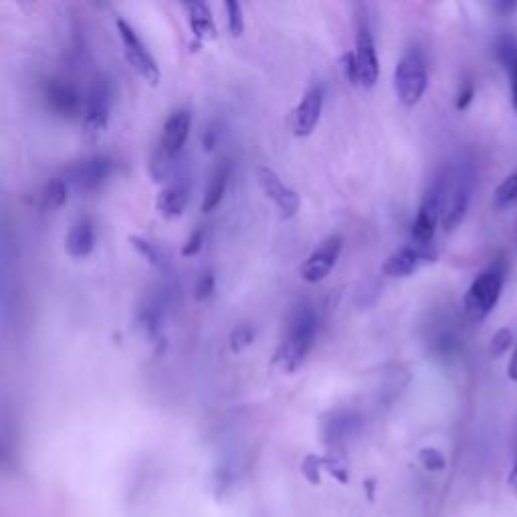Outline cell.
I'll use <instances>...</instances> for the list:
<instances>
[{"instance_id": "1", "label": "cell", "mask_w": 517, "mask_h": 517, "mask_svg": "<svg viewBox=\"0 0 517 517\" xmlns=\"http://www.w3.org/2000/svg\"><path fill=\"white\" fill-rule=\"evenodd\" d=\"M316 330L318 320L314 309L309 307V303L299 305L291 316L285 340L277 352V364H281L285 372H295L305 362L309 350L314 346Z\"/></svg>"}, {"instance_id": "12", "label": "cell", "mask_w": 517, "mask_h": 517, "mask_svg": "<svg viewBox=\"0 0 517 517\" xmlns=\"http://www.w3.org/2000/svg\"><path fill=\"white\" fill-rule=\"evenodd\" d=\"M114 164L108 158H91V160H83L79 162L73 170H71V182L81 188V190H93L97 188L103 180H106L112 172Z\"/></svg>"}, {"instance_id": "5", "label": "cell", "mask_w": 517, "mask_h": 517, "mask_svg": "<svg viewBox=\"0 0 517 517\" xmlns=\"http://www.w3.org/2000/svg\"><path fill=\"white\" fill-rule=\"evenodd\" d=\"M110 85L106 79H95L89 99L87 110L83 116V134L89 142H97L108 130L110 122Z\"/></svg>"}, {"instance_id": "29", "label": "cell", "mask_w": 517, "mask_h": 517, "mask_svg": "<svg viewBox=\"0 0 517 517\" xmlns=\"http://www.w3.org/2000/svg\"><path fill=\"white\" fill-rule=\"evenodd\" d=\"M324 467V459H318V457H307L303 461V473L312 479L314 483H318V477H320V469Z\"/></svg>"}, {"instance_id": "20", "label": "cell", "mask_w": 517, "mask_h": 517, "mask_svg": "<svg viewBox=\"0 0 517 517\" xmlns=\"http://www.w3.org/2000/svg\"><path fill=\"white\" fill-rule=\"evenodd\" d=\"M517 204V172L509 174L493 192V206L497 211H507Z\"/></svg>"}, {"instance_id": "26", "label": "cell", "mask_w": 517, "mask_h": 517, "mask_svg": "<svg viewBox=\"0 0 517 517\" xmlns=\"http://www.w3.org/2000/svg\"><path fill=\"white\" fill-rule=\"evenodd\" d=\"M202 243H204V229L198 227L188 235L186 243L182 245V257H194L202 249Z\"/></svg>"}, {"instance_id": "16", "label": "cell", "mask_w": 517, "mask_h": 517, "mask_svg": "<svg viewBox=\"0 0 517 517\" xmlns=\"http://www.w3.org/2000/svg\"><path fill=\"white\" fill-rule=\"evenodd\" d=\"M229 164L223 162L217 166V170L213 172L209 184H206L204 190V198H202V211L204 213H211L215 211L217 206L221 204V200L225 198V190H227V182H229Z\"/></svg>"}, {"instance_id": "22", "label": "cell", "mask_w": 517, "mask_h": 517, "mask_svg": "<svg viewBox=\"0 0 517 517\" xmlns=\"http://www.w3.org/2000/svg\"><path fill=\"white\" fill-rule=\"evenodd\" d=\"M511 344H513V334H511V330L501 328L499 332H495L493 338H491V342H489V354H491V358H501V356L511 348Z\"/></svg>"}, {"instance_id": "14", "label": "cell", "mask_w": 517, "mask_h": 517, "mask_svg": "<svg viewBox=\"0 0 517 517\" xmlns=\"http://www.w3.org/2000/svg\"><path fill=\"white\" fill-rule=\"evenodd\" d=\"M188 202V188L184 182H174L170 186H166L164 190H160L158 198H156V209L162 217L166 219H176L184 213Z\"/></svg>"}, {"instance_id": "25", "label": "cell", "mask_w": 517, "mask_h": 517, "mask_svg": "<svg viewBox=\"0 0 517 517\" xmlns=\"http://www.w3.org/2000/svg\"><path fill=\"white\" fill-rule=\"evenodd\" d=\"M215 291V275L213 273H204L200 275V279L196 281V287H194V297L196 301H204L209 299Z\"/></svg>"}, {"instance_id": "6", "label": "cell", "mask_w": 517, "mask_h": 517, "mask_svg": "<svg viewBox=\"0 0 517 517\" xmlns=\"http://www.w3.org/2000/svg\"><path fill=\"white\" fill-rule=\"evenodd\" d=\"M118 25V33H120V39L124 43V53H126V59L128 63L152 85H158L160 81V69L156 65V59L150 55V51L146 49V45L142 43V39L138 37V33L134 31V27L124 21V19H118L116 21Z\"/></svg>"}, {"instance_id": "21", "label": "cell", "mask_w": 517, "mask_h": 517, "mask_svg": "<svg viewBox=\"0 0 517 517\" xmlns=\"http://www.w3.org/2000/svg\"><path fill=\"white\" fill-rule=\"evenodd\" d=\"M130 243H132V247H134L148 263H152L154 267H158V269H166V267H168L166 253H164L162 247H158L156 243H152V241H148V239H142V237H138V235H132V237H130Z\"/></svg>"}, {"instance_id": "11", "label": "cell", "mask_w": 517, "mask_h": 517, "mask_svg": "<svg viewBox=\"0 0 517 517\" xmlns=\"http://www.w3.org/2000/svg\"><path fill=\"white\" fill-rule=\"evenodd\" d=\"M190 124H192V116H190V110L186 108H180V110H174L166 124H164V132H162V140H160V150L170 156V158H176L180 154V150L184 148L186 140H188V134H190Z\"/></svg>"}, {"instance_id": "3", "label": "cell", "mask_w": 517, "mask_h": 517, "mask_svg": "<svg viewBox=\"0 0 517 517\" xmlns=\"http://www.w3.org/2000/svg\"><path fill=\"white\" fill-rule=\"evenodd\" d=\"M356 49L344 55V69L348 79L354 85H362L366 89L374 87L380 77V61L376 51V41L372 29L366 21L360 19L356 29Z\"/></svg>"}, {"instance_id": "28", "label": "cell", "mask_w": 517, "mask_h": 517, "mask_svg": "<svg viewBox=\"0 0 517 517\" xmlns=\"http://www.w3.org/2000/svg\"><path fill=\"white\" fill-rule=\"evenodd\" d=\"M473 97H475V85H473V83H465V85L461 87L459 95H457V103H455V108H457L459 112L467 110V108L471 106Z\"/></svg>"}, {"instance_id": "32", "label": "cell", "mask_w": 517, "mask_h": 517, "mask_svg": "<svg viewBox=\"0 0 517 517\" xmlns=\"http://www.w3.org/2000/svg\"><path fill=\"white\" fill-rule=\"evenodd\" d=\"M509 485H511V489H513L515 495H517V461H515V465H513V469H511V473H509Z\"/></svg>"}, {"instance_id": "9", "label": "cell", "mask_w": 517, "mask_h": 517, "mask_svg": "<svg viewBox=\"0 0 517 517\" xmlns=\"http://www.w3.org/2000/svg\"><path fill=\"white\" fill-rule=\"evenodd\" d=\"M322 108H324V89L320 85L309 87L291 116V132L299 138L312 134L320 122Z\"/></svg>"}, {"instance_id": "15", "label": "cell", "mask_w": 517, "mask_h": 517, "mask_svg": "<svg viewBox=\"0 0 517 517\" xmlns=\"http://www.w3.org/2000/svg\"><path fill=\"white\" fill-rule=\"evenodd\" d=\"M93 243H95V237H93V227L89 221H77L69 235H67V241H65V247H67V253L75 259H83L87 257L91 251H93Z\"/></svg>"}, {"instance_id": "24", "label": "cell", "mask_w": 517, "mask_h": 517, "mask_svg": "<svg viewBox=\"0 0 517 517\" xmlns=\"http://www.w3.org/2000/svg\"><path fill=\"white\" fill-rule=\"evenodd\" d=\"M225 11H227V17H229V29L235 37H241L243 31H245V21H243V9L239 3H227L225 5Z\"/></svg>"}, {"instance_id": "18", "label": "cell", "mask_w": 517, "mask_h": 517, "mask_svg": "<svg viewBox=\"0 0 517 517\" xmlns=\"http://www.w3.org/2000/svg\"><path fill=\"white\" fill-rule=\"evenodd\" d=\"M186 13H188V21H190V29L198 39L211 41L217 37V27L213 23L211 11L204 3H188L184 5Z\"/></svg>"}, {"instance_id": "17", "label": "cell", "mask_w": 517, "mask_h": 517, "mask_svg": "<svg viewBox=\"0 0 517 517\" xmlns=\"http://www.w3.org/2000/svg\"><path fill=\"white\" fill-rule=\"evenodd\" d=\"M47 101L55 112H59L63 116L75 114L79 108V97H77L75 89L61 81H51L47 85Z\"/></svg>"}, {"instance_id": "19", "label": "cell", "mask_w": 517, "mask_h": 517, "mask_svg": "<svg viewBox=\"0 0 517 517\" xmlns=\"http://www.w3.org/2000/svg\"><path fill=\"white\" fill-rule=\"evenodd\" d=\"M67 202V180L63 178H53L51 182L45 184L41 190V209L43 211H55L59 206Z\"/></svg>"}, {"instance_id": "30", "label": "cell", "mask_w": 517, "mask_h": 517, "mask_svg": "<svg viewBox=\"0 0 517 517\" xmlns=\"http://www.w3.org/2000/svg\"><path fill=\"white\" fill-rule=\"evenodd\" d=\"M217 138H219V130H215V128L206 130L204 132V150H213L217 144Z\"/></svg>"}, {"instance_id": "13", "label": "cell", "mask_w": 517, "mask_h": 517, "mask_svg": "<svg viewBox=\"0 0 517 517\" xmlns=\"http://www.w3.org/2000/svg\"><path fill=\"white\" fill-rule=\"evenodd\" d=\"M493 51L501 67L505 69L509 77V89H511V99L513 108L517 110V39L513 35H501L493 43Z\"/></svg>"}, {"instance_id": "27", "label": "cell", "mask_w": 517, "mask_h": 517, "mask_svg": "<svg viewBox=\"0 0 517 517\" xmlns=\"http://www.w3.org/2000/svg\"><path fill=\"white\" fill-rule=\"evenodd\" d=\"M421 461L429 471H443L445 469V457L437 449H423Z\"/></svg>"}, {"instance_id": "4", "label": "cell", "mask_w": 517, "mask_h": 517, "mask_svg": "<svg viewBox=\"0 0 517 517\" xmlns=\"http://www.w3.org/2000/svg\"><path fill=\"white\" fill-rule=\"evenodd\" d=\"M505 283V261H495L489 269L479 273L465 295V312L469 320L483 322L497 305Z\"/></svg>"}, {"instance_id": "7", "label": "cell", "mask_w": 517, "mask_h": 517, "mask_svg": "<svg viewBox=\"0 0 517 517\" xmlns=\"http://www.w3.org/2000/svg\"><path fill=\"white\" fill-rule=\"evenodd\" d=\"M342 249H344V239L340 235H332L326 241H322L320 247L301 265V277L307 283L324 281L332 273L334 265L338 263Z\"/></svg>"}, {"instance_id": "23", "label": "cell", "mask_w": 517, "mask_h": 517, "mask_svg": "<svg viewBox=\"0 0 517 517\" xmlns=\"http://www.w3.org/2000/svg\"><path fill=\"white\" fill-rule=\"evenodd\" d=\"M253 338H255V332H253V328L251 326H247V324H241V326H237L235 330H233V334H231V338H229V344H231V350L235 352V354H239V352H243L251 342H253Z\"/></svg>"}, {"instance_id": "2", "label": "cell", "mask_w": 517, "mask_h": 517, "mask_svg": "<svg viewBox=\"0 0 517 517\" xmlns=\"http://www.w3.org/2000/svg\"><path fill=\"white\" fill-rule=\"evenodd\" d=\"M429 85V71L425 53L419 47H408L398 59L394 71V87L404 106L412 108L423 99Z\"/></svg>"}, {"instance_id": "31", "label": "cell", "mask_w": 517, "mask_h": 517, "mask_svg": "<svg viewBox=\"0 0 517 517\" xmlns=\"http://www.w3.org/2000/svg\"><path fill=\"white\" fill-rule=\"evenodd\" d=\"M507 376H509V380L517 382V348H515V352H513V356H511V360H509Z\"/></svg>"}, {"instance_id": "10", "label": "cell", "mask_w": 517, "mask_h": 517, "mask_svg": "<svg viewBox=\"0 0 517 517\" xmlns=\"http://www.w3.org/2000/svg\"><path fill=\"white\" fill-rule=\"evenodd\" d=\"M437 253L435 249H421L417 245H406L394 251L382 265V275L392 279L410 277L425 261H435Z\"/></svg>"}, {"instance_id": "8", "label": "cell", "mask_w": 517, "mask_h": 517, "mask_svg": "<svg viewBox=\"0 0 517 517\" xmlns=\"http://www.w3.org/2000/svg\"><path fill=\"white\" fill-rule=\"evenodd\" d=\"M257 178H259V184H261L263 192L267 194V198L271 202H275V206L279 209L283 219H291V217L297 215L301 200H299V194L293 188L285 186L283 180L267 166L257 168Z\"/></svg>"}]
</instances>
